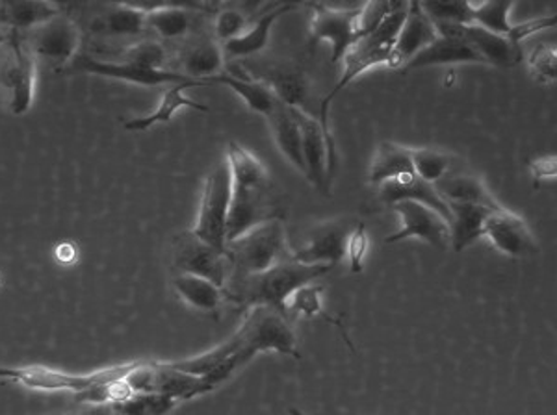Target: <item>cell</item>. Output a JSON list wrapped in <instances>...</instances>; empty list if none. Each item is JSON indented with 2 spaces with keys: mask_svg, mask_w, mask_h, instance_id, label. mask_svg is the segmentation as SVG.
I'll return each instance as SVG.
<instances>
[{
  "mask_svg": "<svg viewBox=\"0 0 557 415\" xmlns=\"http://www.w3.org/2000/svg\"><path fill=\"white\" fill-rule=\"evenodd\" d=\"M268 125L278 152L305 175L304 152H301V130L292 108L278 102L272 114L268 115Z\"/></svg>",
  "mask_w": 557,
  "mask_h": 415,
  "instance_id": "cell-28",
  "label": "cell"
},
{
  "mask_svg": "<svg viewBox=\"0 0 557 415\" xmlns=\"http://www.w3.org/2000/svg\"><path fill=\"white\" fill-rule=\"evenodd\" d=\"M177 399L152 393H134L123 403H115L121 415H170L177 408Z\"/></svg>",
  "mask_w": 557,
  "mask_h": 415,
  "instance_id": "cell-37",
  "label": "cell"
},
{
  "mask_svg": "<svg viewBox=\"0 0 557 415\" xmlns=\"http://www.w3.org/2000/svg\"><path fill=\"white\" fill-rule=\"evenodd\" d=\"M322 293L323 286H320V284L311 282L307 284V286H301L298 291L292 293L290 299L286 302V314L305 315V317L322 315L327 322L333 323L335 327L343 328L341 323L330 319L325 312H323Z\"/></svg>",
  "mask_w": 557,
  "mask_h": 415,
  "instance_id": "cell-38",
  "label": "cell"
},
{
  "mask_svg": "<svg viewBox=\"0 0 557 415\" xmlns=\"http://www.w3.org/2000/svg\"><path fill=\"white\" fill-rule=\"evenodd\" d=\"M125 380L133 393L172 397L178 403L215 390L207 378L178 372L170 362H138Z\"/></svg>",
  "mask_w": 557,
  "mask_h": 415,
  "instance_id": "cell-8",
  "label": "cell"
},
{
  "mask_svg": "<svg viewBox=\"0 0 557 415\" xmlns=\"http://www.w3.org/2000/svg\"><path fill=\"white\" fill-rule=\"evenodd\" d=\"M435 26L428 20V15L422 12L420 2H409L407 17L404 26L399 30L398 39L394 43L393 52L388 56L386 65L393 70H404L418 52L424 51L428 45L433 43L437 39Z\"/></svg>",
  "mask_w": 557,
  "mask_h": 415,
  "instance_id": "cell-19",
  "label": "cell"
},
{
  "mask_svg": "<svg viewBox=\"0 0 557 415\" xmlns=\"http://www.w3.org/2000/svg\"><path fill=\"white\" fill-rule=\"evenodd\" d=\"M255 80L267 84L285 106L312 115L311 108H309L312 97L311 83L305 75V71L296 63H268L267 67L257 71Z\"/></svg>",
  "mask_w": 557,
  "mask_h": 415,
  "instance_id": "cell-16",
  "label": "cell"
},
{
  "mask_svg": "<svg viewBox=\"0 0 557 415\" xmlns=\"http://www.w3.org/2000/svg\"><path fill=\"white\" fill-rule=\"evenodd\" d=\"M412 165H414V173H417L418 178L435 186L441 178L451 173L454 158L446 154V152L437 151V149H414L412 151Z\"/></svg>",
  "mask_w": 557,
  "mask_h": 415,
  "instance_id": "cell-35",
  "label": "cell"
},
{
  "mask_svg": "<svg viewBox=\"0 0 557 415\" xmlns=\"http://www.w3.org/2000/svg\"><path fill=\"white\" fill-rule=\"evenodd\" d=\"M461 39L488 65L513 67L522 60V47L511 43L507 36L483 30L480 26H462Z\"/></svg>",
  "mask_w": 557,
  "mask_h": 415,
  "instance_id": "cell-22",
  "label": "cell"
},
{
  "mask_svg": "<svg viewBox=\"0 0 557 415\" xmlns=\"http://www.w3.org/2000/svg\"><path fill=\"white\" fill-rule=\"evenodd\" d=\"M401 221L398 232L386 238L385 243H398L404 239H422L430 246L446 251L450 246V225L431 208L414 201H399L391 206Z\"/></svg>",
  "mask_w": 557,
  "mask_h": 415,
  "instance_id": "cell-13",
  "label": "cell"
},
{
  "mask_svg": "<svg viewBox=\"0 0 557 415\" xmlns=\"http://www.w3.org/2000/svg\"><path fill=\"white\" fill-rule=\"evenodd\" d=\"M483 238L491 239V243L502 254L511 259H528L539 252L537 241L533 238L532 230L525 225V221L506 208L494 210L488 214Z\"/></svg>",
  "mask_w": 557,
  "mask_h": 415,
  "instance_id": "cell-15",
  "label": "cell"
},
{
  "mask_svg": "<svg viewBox=\"0 0 557 415\" xmlns=\"http://www.w3.org/2000/svg\"><path fill=\"white\" fill-rule=\"evenodd\" d=\"M557 20L552 15V17H537V20L525 21V23H520V25H511V30L507 34V39L511 41V43L519 45L524 41L525 38H530L533 34H537V32L546 30V28H554L556 26Z\"/></svg>",
  "mask_w": 557,
  "mask_h": 415,
  "instance_id": "cell-44",
  "label": "cell"
},
{
  "mask_svg": "<svg viewBox=\"0 0 557 415\" xmlns=\"http://www.w3.org/2000/svg\"><path fill=\"white\" fill-rule=\"evenodd\" d=\"M417 177L412 165V149L398 146L393 141H383L375 151L372 167H370V184L383 186L386 183H398Z\"/></svg>",
  "mask_w": 557,
  "mask_h": 415,
  "instance_id": "cell-27",
  "label": "cell"
},
{
  "mask_svg": "<svg viewBox=\"0 0 557 415\" xmlns=\"http://www.w3.org/2000/svg\"><path fill=\"white\" fill-rule=\"evenodd\" d=\"M209 84H223V86H227L235 93L240 95L249 110H253L257 114L267 115V117L272 114L275 106L281 102L273 95L272 89L268 88L267 84L255 80L253 76L247 75L246 71H238L236 67L222 71L220 75L212 76V78L207 80V86Z\"/></svg>",
  "mask_w": 557,
  "mask_h": 415,
  "instance_id": "cell-25",
  "label": "cell"
},
{
  "mask_svg": "<svg viewBox=\"0 0 557 415\" xmlns=\"http://www.w3.org/2000/svg\"><path fill=\"white\" fill-rule=\"evenodd\" d=\"M530 67L539 83H556L557 54L556 49H550L546 45H539L530 56Z\"/></svg>",
  "mask_w": 557,
  "mask_h": 415,
  "instance_id": "cell-42",
  "label": "cell"
},
{
  "mask_svg": "<svg viewBox=\"0 0 557 415\" xmlns=\"http://www.w3.org/2000/svg\"><path fill=\"white\" fill-rule=\"evenodd\" d=\"M26 39L36 62L45 63L52 70H64L81 49L83 30L71 15L60 12L52 20L26 32Z\"/></svg>",
  "mask_w": 557,
  "mask_h": 415,
  "instance_id": "cell-10",
  "label": "cell"
},
{
  "mask_svg": "<svg viewBox=\"0 0 557 415\" xmlns=\"http://www.w3.org/2000/svg\"><path fill=\"white\" fill-rule=\"evenodd\" d=\"M357 227L355 221H325L312 227L305 243L298 251H292V260L299 264H325L335 267L346 256L349 234Z\"/></svg>",
  "mask_w": 557,
  "mask_h": 415,
  "instance_id": "cell-14",
  "label": "cell"
},
{
  "mask_svg": "<svg viewBox=\"0 0 557 415\" xmlns=\"http://www.w3.org/2000/svg\"><path fill=\"white\" fill-rule=\"evenodd\" d=\"M73 67L89 75L107 76L115 80L138 84V86H172V84L191 83L190 78L177 71H146L139 70L133 63L114 62V60H97L91 56H81L73 60Z\"/></svg>",
  "mask_w": 557,
  "mask_h": 415,
  "instance_id": "cell-18",
  "label": "cell"
},
{
  "mask_svg": "<svg viewBox=\"0 0 557 415\" xmlns=\"http://www.w3.org/2000/svg\"><path fill=\"white\" fill-rule=\"evenodd\" d=\"M231 338L235 343L233 359L212 372L220 385L259 353L275 351L278 354H288L292 359H299L298 338L292 330L288 317L270 306L247 310L242 327Z\"/></svg>",
  "mask_w": 557,
  "mask_h": 415,
  "instance_id": "cell-4",
  "label": "cell"
},
{
  "mask_svg": "<svg viewBox=\"0 0 557 415\" xmlns=\"http://www.w3.org/2000/svg\"><path fill=\"white\" fill-rule=\"evenodd\" d=\"M231 277L253 275L292 259L283 221H268L225 243Z\"/></svg>",
  "mask_w": 557,
  "mask_h": 415,
  "instance_id": "cell-5",
  "label": "cell"
},
{
  "mask_svg": "<svg viewBox=\"0 0 557 415\" xmlns=\"http://www.w3.org/2000/svg\"><path fill=\"white\" fill-rule=\"evenodd\" d=\"M225 67L222 45L209 36H191L184 41L178 51V73L203 83L212 76L220 75Z\"/></svg>",
  "mask_w": 557,
  "mask_h": 415,
  "instance_id": "cell-20",
  "label": "cell"
},
{
  "mask_svg": "<svg viewBox=\"0 0 557 415\" xmlns=\"http://www.w3.org/2000/svg\"><path fill=\"white\" fill-rule=\"evenodd\" d=\"M290 415H304V414H301V412H299V410L290 408Z\"/></svg>",
  "mask_w": 557,
  "mask_h": 415,
  "instance_id": "cell-48",
  "label": "cell"
},
{
  "mask_svg": "<svg viewBox=\"0 0 557 415\" xmlns=\"http://www.w3.org/2000/svg\"><path fill=\"white\" fill-rule=\"evenodd\" d=\"M438 196L443 197L448 204H474V206L488 208V210H500L482 178L467 173H448L435 184Z\"/></svg>",
  "mask_w": 557,
  "mask_h": 415,
  "instance_id": "cell-26",
  "label": "cell"
},
{
  "mask_svg": "<svg viewBox=\"0 0 557 415\" xmlns=\"http://www.w3.org/2000/svg\"><path fill=\"white\" fill-rule=\"evenodd\" d=\"M294 110V108H292ZM301 130V152H304L305 178L322 193L331 196V180L327 177V138L322 125L314 115L294 110Z\"/></svg>",
  "mask_w": 557,
  "mask_h": 415,
  "instance_id": "cell-17",
  "label": "cell"
},
{
  "mask_svg": "<svg viewBox=\"0 0 557 415\" xmlns=\"http://www.w3.org/2000/svg\"><path fill=\"white\" fill-rule=\"evenodd\" d=\"M311 45L327 41L331 45V62H343L346 52L354 47L362 34L359 32L361 7L351 10H335V8L311 4Z\"/></svg>",
  "mask_w": 557,
  "mask_h": 415,
  "instance_id": "cell-12",
  "label": "cell"
},
{
  "mask_svg": "<svg viewBox=\"0 0 557 415\" xmlns=\"http://www.w3.org/2000/svg\"><path fill=\"white\" fill-rule=\"evenodd\" d=\"M333 269L325 264H299L296 260H285L270 269L228 277L225 284V301L235 302L240 312L255 306H270L286 315V302L301 286L314 282Z\"/></svg>",
  "mask_w": 557,
  "mask_h": 415,
  "instance_id": "cell-3",
  "label": "cell"
},
{
  "mask_svg": "<svg viewBox=\"0 0 557 415\" xmlns=\"http://www.w3.org/2000/svg\"><path fill=\"white\" fill-rule=\"evenodd\" d=\"M227 164L233 180L227 241H233L262 223L281 219L283 212L275 184L253 152L231 141L227 147Z\"/></svg>",
  "mask_w": 557,
  "mask_h": 415,
  "instance_id": "cell-1",
  "label": "cell"
},
{
  "mask_svg": "<svg viewBox=\"0 0 557 415\" xmlns=\"http://www.w3.org/2000/svg\"><path fill=\"white\" fill-rule=\"evenodd\" d=\"M294 4H273L272 10L260 15V20L255 23L249 30L244 32L238 38L231 39L223 43V56L225 60H238V58H249L264 51L270 41L272 26L275 21L285 15L286 12L294 10Z\"/></svg>",
  "mask_w": 557,
  "mask_h": 415,
  "instance_id": "cell-24",
  "label": "cell"
},
{
  "mask_svg": "<svg viewBox=\"0 0 557 415\" xmlns=\"http://www.w3.org/2000/svg\"><path fill=\"white\" fill-rule=\"evenodd\" d=\"M454 63H483L474 49L462 39L437 38L428 45L424 51L418 52L411 62L407 63L401 73L433 67V65H454Z\"/></svg>",
  "mask_w": 557,
  "mask_h": 415,
  "instance_id": "cell-30",
  "label": "cell"
},
{
  "mask_svg": "<svg viewBox=\"0 0 557 415\" xmlns=\"http://www.w3.org/2000/svg\"><path fill=\"white\" fill-rule=\"evenodd\" d=\"M368 247H370V239H368L367 225L357 223L346 243V256H348L351 273H361L368 256Z\"/></svg>",
  "mask_w": 557,
  "mask_h": 415,
  "instance_id": "cell-43",
  "label": "cell"
},
{
  "mask_svg": "<svg viewBox=\"0 0 557 415\" xmlns=\"http://www.w3.org/2000/svg\"><path fill=\"white\" fill-rule=\"evenodd\" d=\"M172 262L175 275L207 278L220 288H225L231 277V264L225 252L218 251L191 230L173 238Z\"/></svg>",
  "mask_w": 557,
  "mask_h": 415,
  "instance_id": "cell-11",
  "label": "cell"
},
{
  "mask_svg": "<svg viewBox=\"0 0 557 415\" xmlns=\"http://www.w3.org/2000/svg\"><path fill=\"white\" fill-rule=\"evenodd\" d=\"M532 173L535 180H548L556 177V156L539 158L532 162Z\"/></svg>",
  "mask_w": 557,
  "mask_h": 415,
  "instance_id": "cell-45",
  "label": "cell"
},
{
  "mask_svg": "<svg viewBox=\"0 0 557 415\" xmlns=\"http://www.w3.org/2000/svg\"><path fill=\"white\" fill-rule=\"evenodd\" d=\"M36 67L26 34L8 32L7 43L0 47V89L13 115H25L33 106Z\"/></svg>",
  "mask_w": 557,
  "mask_h": 415,
  "instance_id": "cell-6",
  "label": "cell"
},
{
  "mask_svg": "<svg viewBox=\"0 0 557 415\" xmlns=\"http://www.w3.org/2000/svg\"><path fill=\"white\" fill-rule=\"evenodd\" d=\"M173 288L184 302L190 304L191 309L201 310V312H218L225 301L223 288L215 286L207 278L175 275Z\"/></svg>",
  "mask_w": 557,
  "mask_h": 415,
  "instance_id": "cell-34",
  "label": "cell"
},
{
  "mask_svg": "<svg viewBox=\"0 0 557 415\" xmlns=\"http://www.w3.org/2000/svg\"><path fill=\"white\" fill-rule=\"evenodd\" d=\"M60 12L62 8L52 2H0V26L7 32L26 34Z\"/></svg>",
  "mask_w": 557,
  "mask_h": 415,
  "instance_id": "cell-31",
  "label": "cell"
},
{
  "mask_svg": "<svg viewBox=\"0 0 557 415\" xmlns=\"http://www.w3.org/2000/svg\"><path fill=\"white\" fill-rule=\"evenodd\" d=\"M513 8V2H483V4H472V15H474V25L483 30L493 32L507 36L511 30L509 23V12Z\"/></svg>",
  "mask_w": 557,
  "mask_h": 415,
  "instance_id": "cell-39",
  "label": "cell"
},
{
  "mask_svg": "<svg viewBox=\"0 0 557 415\" xmlns=\"http://www.w3.org/2000/svg\"><path fill=\"white\" fill-rule=\"evenodd\" d=\"M246 15L235 8H223L222 12L215 15V38L218 41L227 43L231 39L238 38L246 30Z\"/></svg>",
  "mask_w": 557,
  "mask_h": 415,
  "instance_id": "cell-41",
  "label": "cell"
},
{
  "mask_svg": "<svg viewBox=\"0 0 557 415\" xmlns=\"http://www.w3.org/2000/svg\"><path fill=\"white\" fill-rule=\"evenodd\" d=\"M120 60L121 62L133 63L139 70L165 71L168 52H165V47L160 41L141 39V41H136V43L121 52Z\"/></svg>",
  "mask_w": 557,
  "mask_h": 415,
  "instance_id": "cell-36",
  "label": "cell"
},
{
  "mask_svg": "<svg viewBox=\"0 0 557 415\" xmlns=\"http://www.w3.org/2000/svg\"><path fill=\"white\" fill-rule=\"evenodd\" d=\"M451 212L450 243L454 251L462 252L483 238L485 221L494 210L474 204H448Z\"/></svg>",
  "mask_w": 557,
  "mask_h": 415,
  "instance_id": "cell-32",
  "label": "cell"
},
{
  "mask_svg": "<svg viewBox=\"0 0 557 415\" xmlns=\"http://www.w3.org/2000/svg\"><path fill=\"white\" fill-rule=\"evenodd\" d=\"M407 10H409V2H391V8H388V12H386L385 17L381 21L380 26L374 32H370L364 38L359 39L346 52L343 78L336 83L335 88L331 89L327 97L320 104V117H318V121H320L323 134L327 138V177H330V180H333V173H335L336 162H338L335 138L330 133V120H327L330 117L331 101L346 86L354 83L357 76L362 75L364 71L386 65L388 56L393 52L394 43L398 39L399 30H401L404 21H406Z\"/></svg>",
  "mask_w": 557,
  "mask_h": 415,
  "instance_id": "cell-2",
  "label": "cell"
},
{
  "mask_svg": "<svg viewBox=\"0 0 557 415\" xmlns=\"http://www.w3.org/2000/svg\"><path fill=\"white\" fill-rule=\"evenodd\" d=\"M197 86H205V84L191 80V83L172 84V86H168L164 95H162V99H160L159 108H157L151 115L127 121L125 128H127V130H134V133H144V130H149L152 126L165 125V123H170V121L173 120L175 112L183 110V108H194V110L209 112V108L203 106V104H197V102L191 101V99H188V97L184 95L186 89L197 88Z\"/></svg>",
  "mask_w": 557,
  "mask_h": 415,
  "instance_id": "cell-29",
  "label": "cell"
},
{
  "mask_svg": "<svg viewBox=\"0 0 557 415\" xmlns=\"http://www.w3.org/2000/svg\"><path fill=\"white\" fill-rule=\"evenodd\" d=\"M231 169L227 162H220L210 171L205 180L203 196L199 204L196 227L191 232L215 247L218 251L225 252L227 243V217L231 208Z\"/></svg>",
  "mask_w": 557,
  "mask_h": 415,
  "instance_id": "cell-9",
  "label": "cell"
},
{
  "mask_svg": "<svg viewBox=\"0 0 557 415\" xmlns=\"http://www.w3.org/2000/svg\"><path fill=\"white\" fill-rule=\"evenodd\" d=\"M422 12L431 23H448V25H474L472 4L470 2H420Z\"/></svg>",
  "mask_w": 557,
  "mask_h": 415,
  "instance_id": "cell-40",
  "label": "cell"
},
{
  "mask_svg": "<svg viewBox=\"0 0 557 415\" xmlns=\"http://www.w3.org/2000/svg\"><path fill=\"white\" fill-rule=\"evenodd\" d=\"M147 30L157 34L164 41H175L190 36L194 15L191 8L164 4V7L146 8Z\"/></svg>",
  "mask_w": 557,
  "mask_h": 415,
  "instance_id": "cell-33",
  "label": "cell"
},
{
  "mask_svg": "<svg viewBox=\"0 0 557 415\" xmlns=\"http://www.w3.org/2000/svg\"><path fill=\"white\" fill-rule=\"evenodd\" d=\"M70 415H121L114 404H84L83 408Z\"/></svg>",
  "mask_w": 557,
  "mask_h": 415,
  "instance_id": "cell-46",
  "label": "cell"
},
{
  "mask_svg": "<svg viewBox=\"0 0 557 415\" xmlns=\"http://www.w3.org/2000/svg\"><path fill=\"white\" fill-rule=\"evenodd\" d=\"M146 17V8L107 4L94 15L89 32L99 39L139 38L147 30Z\"/></svg>",
  "mask_w": 557,
  "mask_h": 415,
  "instance_id": "cell-21",
  "label": "cell"
},
{
  "mask_svg": "<svg viewBox=\"0 0 557 415\" xmlns=\"http://www.w3.org/2000/svg\"><path fill=\"white\" fill-rule=\"evenodd\" d=\"M380 199L385 202L386 206H393L399 201L420 202V204L435 210L450 225L451 212L448 202L438 196L433 184L425 183L422 178L412 177L407 180H398V183L383 184L380 186Z\"/></svg>",
  "mask_w": 557,
  "mask_h": 415,
  "instance_id": "cell-23",
  "label": "cell"
},
{
  "mask_svg": "<svg viewBox=\"0 0 557 415\" xmlns=\"http://www.w3.org/2000/svg\"><path fill=\"white\" fill-rule=\"evenodd\" d=\"M138 362L112 365L107 369H99L88 375H75V373L58 372L45 365H25V367H0V378L15 380L20 385L38 391H71V393H84L94 390L97 386L114 382L127 377Z\"/></svg>",
  "mask_w": 557,
  "mask_h": 415,
  "instance_id": "cell-7",
  "label": "cell"
},
{
  "mask_svg": "<svg viewBox=\"0 0 557 415\" xmlns=\"http://www.w3.org/2000/svg\"><path fill=\"white\" fill-rule=\"evenodd\" d=\"M7 39H8V32L4 30V28H2V26H0V47H2V45L7 43Z\"/></svg>",
  "mask_w": 557,
  "mask_h": 415,
  "instance_id": "cell-47",
  "label": "cell"
}]
</instances>
